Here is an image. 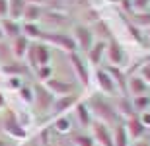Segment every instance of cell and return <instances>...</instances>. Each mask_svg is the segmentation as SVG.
<instances>
[{
  "label": "cell",
  "mask_w": 150,
  "mask_h": 146,
  "mask_svg": "<svg viewBox=\"0 0 150 146\" xmlns=\"http://www.w3.org/2000/svg\"><path fill=\"white\" fill-rule=\"evenodd\" d=\"M127 29H129V33L133 35V39L137 41V43H140V45H142V43L146 41V37L140 33V28H137V25H134V23H131L129 20H127Z\"/></svg>",
  "instance_id": "obj_30"
},
{
  "label": "cell",
  "mask_w": 150,
  "mask_h": 146,
  "mask_svg": "<svg viewBox=\"0 0 150 146\" xmlns=\"http://www.w3.org/2000/svg\"><path fill=\"white\" fill-rule=\"evenodd\" d=\"M2 129H4L10 136L18 138V140H23V138L28 136V130L20 125V121H18V117H16V113L10 111V109L6 111L4 119H2Z\"/></svg>",
  "instance_id": "obj_4"
},
{
  "label": "cell",
  "mask_w": 150,
  "mask_h": 146,
  "mask_svg": "<svg viewBox=\"0 0 150 146\" xmlns=\"http://www.w3.org/2000/svg\"><path fill=\"white\" fill-rule=\"evenodd\" d=\"M39 140H41L43 146H51V129H45L41 133V136H39Z\"/></svg>",
  "instance_id": "obj_37"
},
{
  "label": "cell",
  "mask_w": 150,
  "mask_h": 146,
  "mask_svg": "<svg viewBox=\"0 0 150 146\" xmlns=\"http://www.w3.org/2000/svg\"><path fill=\"white\" fill-rule=\"evenodd\" d=\"M4 105V97H2V94H0V107Z\"/></svg>",
  "instance_id": "obj_43"
},
{
  "label": "cell",
  "mask_w": 150,
  "mask_h": 146,
  "mask_svg": "<svg viewBox=\"0 0 150 146\" xmlns=\"http://www.w3.org/2000/svg\"><path fill=\"white\" fill-rule=\"evenodd\" d=\"M129 22L134 23L137 28H150V14L148 12H133Z\"/></svg>",
  "instance_id": "obj_26"
},
{
  "label": "cell",
  "mask_w": 150,
  "mask_h": 146,
  "mask_svg": "<svg viewBox=\"0 0 150 146\" xmlns=\"http://www.w3.org/2000/svg\"><path fill=\"white\" fill-rule=\"evenodd\" d=\"M25 6L28 2L25 0H8V18L10 20H22L23 12H25Z\"/></svg>",
  "instance_id": "obj_19"
},
{
  "label": "cell",
  "mask_w": 150,
  "mask_h": 146,
  "mask_svg": "<svg viewBox=\"0 0 150 146\" xmlns=\"http://www.w3.org/2000/svg\"><path fill=\"white\" fill-rule=\"evenodd\" d=\"M0 146H6V144H4V140H2V138H0Z\"/></svg>",
  "instance_id": "obj_48"
},
{
  "label": "cell",
  "mask_w": 150,
  "mask_h": 146,
  "mask_svg": "<svg viewBox=\"0 0 150 146\" xmlns=\"http://www.w3.org/2000/svg\"><path fill=\"white\" fill-rule=\"evenodd\" d=\"M105 47H107L105 41H98V43H94V45H92V49L88 51V61L92 62L94 66H100L101 59L105 56Z\"/></svg>",
  "instance_id": "obj_18"
},
{
  "label": "cell",
  "mask_w": 150,
  "mask_h": 146,
  "mask_svg": "<svg viewBox=\"0 0 150 146\" xmlns=\"http://www.w3.org/2000/svg\"><path fill=\"white\" fill-rule=\"evenodd\" d=\"M76 117H78L80 127H92V123H94V119H92V113H90L88 105L82 103V101H78V103H76Z\"/></svg>",
  "instance_id": "obj_22"
},
{
  "label": "cell",
  "mask_w": 150,
  "mask_h": 146,
  "mask_svg": "<svg viewBox=\"0 0 150 146\" xmlns=\"http://www.w3.org/2000/svg\"><path fill=\"white\" fill-rule=\"evenodd\" d=\"M131 2L134 12H146V8L150 6V0H131Z\"/></svg>",
  "instance_id": "obj_35"
},
{
  "label": "cell",
  "mask_w": 150,
  "mask_h": 146,
  "mask_svg": "<svg viewBox=\"0 0 150 146\" xmlns=\"http://www.w3.org/2000/svg\"><path fill=\"white\" fill-rule=\"evenodd\" d=\"M133 146H150V140H139V142H134Z\"/></svg>",
  "instance_id": "obj_41"
},
{
  "label": "cell",
  "mask_w": 150,
  "mask_h": 146,
  "mask_svg": "<svg viewBox=\"0 0 150 146\" xmlns=\"http://www.w3.org/2000/svg\"><path fill=\"white\" fill-rule=\"evenodd\" d=\"M43 16V10L39 4H28L25 6V12H23V20L28 23H35L37 20H41Z\"/></svg>",
  "instance_id": "obj_23"
},
{
  "label": "cell",
  "mask_w": 150,
  "mask_h": 146,
  "mask_svg": "<svg viewBox=\"0 0 150 146\" xmlns=\"http://www.w3.org/2000/svg\"><path fill=\"white\" fill-rule=\"evenodd\" d=\"M12 56H14V55H12V49L6 45V43H2V41H0V62H2V66L10 62Z\"/></svg>",
  "instance_id": "obj_33"
},
{
  "label": "cell",
  "mask_w": 150,
  "mask_h": 146,
  "mask_svg": "<svg viewBox=\"0 0 150 146\" xmlns=\"http://www.w3.org/2000/svg\"><path fill=\"white\" fill-rule=\"evenodd\" d=\"M37 78L43 80V82H47L49 78H53V68L49 66V64H45V66H39L37 68Z\"/></svg>",
  "instance_id": "obj_34"
},
{
  "label": "cell",
  "mask_w": 150,
  "mask_h": 146,
  "mask_svg": "<svg viewBox=\"0 0 150 146\" xmlns=\"http://www.w3.org/2000/svg\"><path fill=\"white\" fill-rule=\"evenodd\" d=\"M33 47H35L37 66H45V64H49V61H51V51H49V47L45 45V43H39V45H33Z\"/></svg>",
  "instance_id": "obj_24"
},
{
  "label": "cell",
  "mask_w": 150,
  "mask_h": 146,
  "mask_svg": "<svg viewBox=\"0 0 150 146\" xmlns=\"http://www.w3.org/2000/svg\"><path fill=\"white\" fill-rule=\"evenodd\" d=\"M148 88H150V86L146 84L140 76H129V78H127V94H131L133 97L148 94Z\"/></svg>",
  "instance_id": "obj_13"
},
{
  "label": "cell",
  "mask_w": 150,
  "mask_h": 146,
  "mask_svg": "<svg viewBox=\"0 0 150 146\" xmlns=\"http://www.w3.org/2000/svg\"><path fill=\"white\" fill-rule=\"evenodd\" d=\"M113 146H131V138H129L127 127L125 123L115 125V133H113Z\"/></svg>",
  "instance_id": "obj_20"
},
{
  "label": "cell",
  "mask_w": 150,
  "mask_h": 146,
  "mask_svg": "<svg viewBox=\"0 0 150 146\" xmlns=\"http://www.w3.org/2000/svg\"><path fill=\"white\" fill-rule=\"evenodd\" d=\"M8 18V0H0V20Z\"/></svg>",
  "instance_id": "obj_40"
},
{
  "label": "cell",
  "mask_w": 150,
  "mask_h": 146,
  "mask_svg": "<svg viewBox=\"0 0 150 146\" xmlns=\"http://www.w3.org/2000/svg\"><path fill=\"white\" fill-rule=\"evenodd\" d=\"M115 111L119 113V115H123V117H127V119L137 115L134 109H133V103H131V97H127V96H121L115 101Z\"/></svg>",
  "instance_id": "obj_21"
},
{
  "label": "cell",
  "mask_w": 150,
  "mask_h": 146,
  "mask_svg": "<svg viewBox=\"0 0 150 146\" xmlns=\"http://www.w3.org/2000/svg\"><path fill=\"white\" fill-rule=\"evenodd\" d=\"M96 80H98V86H100V90L103 92V94H107V96L117 94L115 82H113V78L109 76V72H107L105 68H98V72H96Z\"/></svg>",
  "instance_id": "obj_10"
},
{
  "label": "cell",
  "mask_w": 150,
  "mask_h": 146,
  "mask_svg": "<svg viewBox=\"0 0 150 146\" xmlns=\"http://www.w3.org/2000/svg\"><path fill=\"white\" fill-rule=\"evenodd\" d=\"M88 109L92 115L98 117L100 123H105V125H117L119 123V113L115 111V105H113L109 99H105L103 96H92L88 99Z\"/></svg>",
  "instance_id": "obj_1"
},
{
  "label": "cell",
  "mask_w": 150,
  "mask_h": 146,
  "mask_svg": "<svg viewBox=\"0 0 150 146\" xmlns=\"http://www.w3.org/2000/svg\"><path fill=\"white\" fill-rule=\"evenodd\" d=\"M29 70L31 68L28 66V64H23L22 61H12V62H8V64H4L2 66V72L4 74H8V76H25V74H29Z\"/></svg>",
  "instance_id": "obj_16"
},
{
  "label": "cell",
  "mask_w": 150,
  "mask_h": 146,
  "mask_svg": "<svg viewBox=\"0 0 150 146\" xmlns=\"http://www.w3.org/2000/svg\"><path fill=\"white\" fill-rule=\"evenodd\" d=\"M20 97H22L23 103H33V88H29V86H22L20 90H18Z\"/></svg>",
  "instance_id": "obj_32"
},
{
  "label": "cell",
  "mask_w": 150,
  "mask_h": 146,
  "mask_svg": "<svg viewBox=\"0 0 150 146\" xmlns=\"http://www.w3.org/2000/svg\"><path fill=\"white\" fill-rule=\"evenodd\" d=\"M45 88L53 94L55 97H61V96H70L74 94L76 86L72 82H67V80H59V78H49L45 82Z\"/></svg>",
  "instance_id": "obj_6"
},
{
  "label": "cell",
  "mask_w": 150,
  "mask_h": 146,
  "mask_svg": "<svg viewBox=\"0 0 150 146\" xmlns=\"http://www.w3.org/2000/svg\"><path fill=\"white\" fill-rule=\"evenodd\" d=\"M8 86H10L12 90H20L23 86V82H22L20 76H10V78H8Z\"/></svg>",
  "instance_id": "obj_36"
},
{
  "label": "cell",
  "mask_w": 150,
  "mask_h": 146,
  "mask_svg": "<svg viewBox=\"0 0 150 146\" xmlns=\"http://www.w3.org/2000/svg\"><path fill=\"white\" fill-rule=\"evenodd\" d=\"M41 39L45 43H51V45H57L61 49L68 51V53H76V43H74L72 35L62 33V31H51V33H41Z\"/></svg>",
  "instance_id": "obj_3"
},
{
  "label": "cell",
  "mask_w": 150,
  "mask_h": 146,
  "mask_svg": "<svg viewBox=\"0 0 150 146\" xmlns=\"http://www.w3.org/2000/svg\"><path fill=\"white\" fill-rule=\"evenodd\" d=\"M0 29L6 37H12L16 39L18 35H22V25L16 22V20H10V18H2L0 20Z\"/></svg>",
  "instance_id": "obj_15"
},
{
  "label": "cell",
  "mask_w": 150,
  "mask_h": 146,
  "mask_svg": "<svg viewBox=\"0 0 150 146\" xmlns=\"http://www.w3.org/2000/svg\"><path fill=\"white\" fill-rule=\"evenodd\" d=\"M131 103H133L134 113H142L150 107V96L148 94H144V96H134L133 99H131Z\"/></svg>",
  "instance_id": "obj_27"
},
{
  "label": "cell",
  "mask_w": 150,
  "mask_h": 146,
  "mask_svg": "<svg viewBox=\"0 0 150 146\" xmlns=\"http://www.w3.org/2000/svg\"><path fill=\"white\" fill-rule=\"evenodd\" d=\"M139 76H140V78H142L146 84L150 86V64H144V66L140 68V74H139Z\"/></svg>",
  "instance_id": "obj_38"
},
{
  "label": "cell",
  "mask_w": 150,
  "mask_h": 146,
  "mask_svg": "<svg viewBox=\"0 0 150 146\" xmlns=\"http://www.w3.org/2000/svg\"><path fill=\"white\" fill-rule=\"evenodd\" d=\"M139 119L142 121V125H144L146 129H150V111H148V109L140 113V115H139Z\"/></svg>",
  "instance_id": "obj_39"
},
{
  "label": "cell",
  "mask_w": 150,
  "mask_h": 146,
  "mask_svg": "<svg viewBox=\"0 0 150 146\" xmlns=\"http://www.w3.org/2000/svg\"><path fill=\"white\" fill-rule=\"evenodd\" d=\"M70 64H72V70L76 74V78L80 80V84L84 88L90 86V72H88V64L82 61V56L78 53H70Z\"/></svg>",
  "instance_id": "obj_8"
},
{
  "label": "cell",
  "mask_w": 150,
  "mask_h": 146,
  "mask_svg": "<svg viewBox=\"0 0 150 146\" xmlns=\"http://www.w3.org/2000/svg\"><path fill=\"white\" fill-rule=\"evenodd\" d=\"M12 55L16 56V59H23V56L28 55V49H29V39L25 35H18L16 39L12 41Z\"/></svg>",
  "instance_id": "obj_17"
},
{
  "label": "cell",
  "mask_w": 150,
  "mask_h": 146,
  "mask_svg": "<svg viewBox=\"0 0 150 146\" xmlns=\"http://www.w3.org/2000/svg\"><path fill=\"white\" fill-rule=\"evenodd\" d=\"M53 130H55V133H61V135H67V133L72 130V121H70L67 115H59L57 121L53 123Z\"/></svg>",
  "instance_id": "obj_25"
},
{
  "label": "cell",
  "mask_w": 150,
  "mask_h": 146,
  "mask_svg": "<svg viewBox=\"0 0 150 146\" xmlns=\"http://www.w3.org/2000/svg\"><path fill=\"white\" fill-rule=\"evenodd\" d=\"M92 133H94V142H98L100 146H113V135L111 130H109V125L105 123H100V121H96L92 123Z\"/></svg>",
  "instance_id": "obj_7"
},
{
  "label": "cell",
  "mask_w": 150,
  "mask_h": 146,
  "mask_svg": "<svg viewBox=\"0 0 150 146\" xmlns=\"http://www.w3.org/2000/svg\"><path fill=\"white\" fill-rule=\"evenodd\" d=\"M146 37L150 39V28H146Z\"/></svg>",
  "instance_id": "obj_44"
},
{
  "label": "cell",
  "mask_w": 150,
  "mask_h": 146,
  "mask_svg": "<svg viewBox=\"0 0 150 146\" xmlns=\"http://www.w3.org/2000/svg\"><path fill=\"white\" fill-rule=\"evenodd\" d=\"M76 103H78V96L76 94L55 97V103H53V107H51V113H53V115H62L64 111H68V109L74 107Z\"/></svg>",
  "instance_id": "obj_11"
},
{
  "label": "cell",
  "mask_w": 150,
  "mask_h": 146,
  "mask_svg": "<svg viewBox=\"0 0 150 146\" xmlns=\"http://www.w3.org/2000/svg\"><path fill=\"white\" fill-rule=\"evenodd\" d=\"M72 39L74 43H76V49H82L88 53L90 49H92V45H94V31L90 28H86V25H74V31H72Z\"/></svg>",
  "instance_id": "obj_5"
},
{
  "label": "cell",
  "mask_w": 150,
  "mask_h": 146,
  "mask_svg": "<svg viewBox=\"0 0 150 146\" xmlns=\"http://www.w3.org/2000/svg\"><path fill=\"white\" fill-rule=\"evenodd\" d=\"M144 62H146V64H150V55H148V56L144 59Z\"/></svg>",
  "instance_id": "obj_45"
},
{
  "label": "cell",
  "mask_w": 150,
  "mask_h": 146,
  "mask_svg": "<svg viewBox=\"0 0 150 146\" xmlns=\"http://www.w3.org/2000/svg\"><path fill=\"white\" fill-rule=\"evenodd\" d=\"M125 127H127V133H129V138H134V140H140L142 136L146 135V127L142 125V121L139 119V115H133V117L127 119V123H125Z\"/></svg>",
  "instance_id": "obj_12"
},
{
  "label": "cell",
  "mask_w": 150,
  "mask_h": 146,
  "mask_svg": "<svg viewBox=\"0 0 150 146\" xmlns=\"http://www.w3.org/2000/svg\"><path fill=\"white\" fill-rule=\"evenodd\" d=\"M72 144L74 146H96V142L90 135H74Z\"/></svg>",
  "instance_id": "obj_31"
},
{
  "label": "cell",
  "mask_w": 150,
  "mask_h": 146,
  "mask_svg": "<svg viewBox=\"0 0 150 146\" xmlns=\"http://www.w3.org/2000/svg\"><path fill=\"white\" fill-rule=\"evenodd\" d=\"M2 37H4V33H2V29H0V41H2Z\"/></svg>",
  "instance_id": "obj_47"
},
{
  "label": "cell",
  "mask_w": 150,
  "mask_h": 146,
  "mask_svg": "<svg viewBox=\"0 0 150 146\" xmlns=\"http://www.w3.org/2000/svg\"><path fill=\"white\" fill-rule=\"evenodd\" d=\"M28 4H41V2H45V0H25Z\"/></svg>",
  "instance_id": "obj_42"
},
{
  "label": "cell",
  "mask_w": 150,
  "mask_h": 146,
  "mask_svg": "<svg viewBox=\"0 0 150 146\" xmlns=\"http://www.w3.org/2000/svg\"><path fill=\"white\" fill-rule=\"evenodd\" d=\"M41 33H43V31H41L35 23H28V22H25V25L22 28V35H25L28 39H39Z\"/></svg>",
  "instance_id": "obj_28"
},
{
  "label": "cell",
  "mask_w": 150,
  "mask_h": 146,
  "mask_svg": "<svg viewBox=\"0 0 150 146\" xmlns=\"http://www.w3.org/2000/svg\"><path fill=\"white\" fill-rule=\"evenodd\" d=\"M78 4H86V0H76Z\"/></svg>",
  "instance_id": "obj_46"
},
{
  "label": "cell",
  "mask_w": 150,
  "mask_h": 146,
  "mask_svg": "<svg viewBox=\"0 0 150 146\" xmlns=\"http://www.w3.org/2000/svg\"><path fill=\"white\" fill-rule=\"evenodd\" d=\"M105 56H107V61L111 62V66H119L121 68V64L125 62V51H123V47L117 43L115 39H109V43H107L105 47Z\"/></svg>",
  "instance_id": "obj_9"
},
{
  "label": "cell",
  "mask_w": 150,
  "mask_h": 146,
  "mask_svg": "<svg viewBox=\"0 0 150 146\" xmlns=\"http://www.w3.org/2000/svg\"><path fill=\"white\" fill-rule=\"evenodd\" d=\"M105 70L109 72V76H111L113 82H115L117 92H121L123 96H125V94H127V76H125V72H123L119 66H107Z\"/></svg>",
  "instance_id": "obj_14"
},
{
  "label": "cell",
  "mask_w": 150,
  "mask_h": 146,
  "mask_svg": "<svg viewBox=\"0 0 150 146\" xmlns=\"http://www.w3.org/2000/svg\"><path fill=\"white\" fill-rule=\"evenodd\" d=\"M55 103V96L51 94L45 84H35L33 86V105L37 113H49L51 107Z\"/></svg>",
  "instance_id": "obj_2"
},
{
  "label": "cell",
  "mask_w": 150,
  "mask_h": 146,
  "mask_svg": "<svg viewBox=\"0 0 150 146\" xmlns=\"http://www.w3.org/2000/svg\"><path fill=\"white\" fill-rule=\"evenodd\" d=\"M70 146H74V144H70Z\"/></svg>",
  "instance_id": "obj_50"
},
{
  "label": "cell",
  "mask_w": 150,
  "mask_h": 146,
  "mask_svg": "<svg viewBox=\"0 0 150 146\" xmlns=\"http://www.w3.org/2000/svg\"><path fill=\"white\" fill-rule=\"evenodd\" d=\"M0 129H2V121H0Z\"/></svg>",
  "instance_id": "obj_49"
},
{
  "label": "cell",
  "mask_w": 150,
  "mask_h": 146,
  "mask_svg": "<svg viewBox=\"0 0 150 146\" xmlns=\"http://www.w3.org/2000/svg\"><path fill=\"white\" fill-rule=\"evenodd\" d=\"M94 31H98V35H100L101 39L100 41H105V39H111V29L107 28L105 22H101V20H98L94 25Z\"/></svg>",
  "instance_id": "obj_29"
}]
</instances>
